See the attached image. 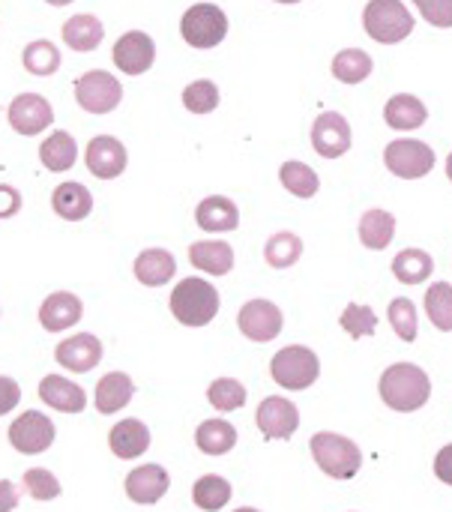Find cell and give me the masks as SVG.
<instances>
[{
    "instance_id": "cell-25",
    "label": "cell",
    "mask_w": 452,
    "mask_h": 512,
    "mask_svg": "<svg viewBox=\"0 0 452 512\" xmlns=\"http://www.w3.org/2000/svg\"><path fill=\"white\" fill-rule=\"evenodd\" d=\"M51 207L66 222H81L93 210V195L81 183H60L51 195Z\"/></svg>"
},
{
    "instance_id": "cell-34",
    "label": "cell",
    "mask_w": 452,
    "mask_h": 512,
    "mask_svg": "<svg viewBox=\"0 0 452 512\" xmlns=\"http://www.w3.org/2000/svg\"><path fill=\"white\" fill-rule=\"evenodd\" d=\"M192 501L195 507L204 512H219L231 501V483L225 477L207 474L192 486Z\"/></svg>"
},
{
    "instance_id": "cell-5",
    "label": "cell",
    "mask_w": 452,
    "mask_h": 512,
    "mask_svg": "<svg viewBox=\"0 0 452 512\" xmlns=\"http://www.w3.org/2000/svg\"><path fill=\"white\" fill-rule=\"evenodd\" d=\"M270 372H273V381L285 390H309L321 375V363L315 351L303 345H288L273 357Z\"/></svg>"
},
{
    "instance_id": "cell-24",
    "label": "cell",
    "mask_w": 452,
    "mask_h": 512,
    "mask_svg": "<svg viewBox=\"0 0 452 512\" xmlns=\"http://www.w3.org/2000/svg\"><path fill=\"white\" fill-rule=\"evenodd\" d=\"M135 396V384L126 372H108L96 384V411L99 414H117L123 411Z\"/></svg>"
},
{
    "instance_id": "cell-44",
    "label": "cell",
    "mask_w": 452,
    "mask_h": 512,
    "mask_svg": "<svg viewBox=\"0 0 452 512\" xmlns=\"http://www.w3.org/2000/svg\"><path fill=\"white\" fill-rule=\"evenodd\" d=\"M21 192L9 183H0V219H12L21 210Z\"/></svg>"
},
{
    "instance_id": "cell-7",
    "label": "cell",
    "mask_w": 452,
    "mask_h": 512,
    "mask_svg": "<svg viewBox=\"0 0 452 512\" xmlns=\"http://www.w3.org/2000/svg\"><path fill=\"white\" fill-rule=\"evenodd\" d=\"M387 168L402 180H420L435 168V150L417 138H399L384 150Z\"/></svg>"
},
{
    "instance_id": "cell-30",
    "label": "cell",
    "mask_w": 452,
    "mask_h": 512,
    "mask_svg": "<svg viewBox=\"0 0 452 512\" xmlns=\"http://www.w3.org/2000/svg\"><path fill=\"white\" fill-rule=\"evenodd\" d=\"M195 444L207 456H225L237 444V429L228 420H207L195 432Z\"/></svg>"
},
{
    "instance_id": "cell-38",
    "label": "cell",
    "mask_w": 452,
    "mask_h": 512,
    "mask_svg": "<svg viewBox=\"0 0 452 512\" xmlns=\"http://www.w3.org/2000/svg\"><path fill=\"white\" fill-rule=\"evenodd\" d=\"M342 330L351 336V339H366L378 330V315L372 306H363V303H348L342 318H339Z\"/></svg>"
},
{
    "instance_id": "cell-10",
    "label": "cell",
    "mask_w": 452,
    "mask_h": 512,
    "mask_svg": "<svg viewBox=\"0 0 452 512\" xmlns=\"http://www.w3.org/2000/svg\"><path fill=\"white\" fill-rule=\"evenodd\" d=\"M255 423L267 441H288L300 429V411L294 402H288L282 396H267L258 405Z\"/></svg>"
},
{
    "instance_id": "cell-40",
    "label": "cell",
    "mask_w": 452,
    "mask_h": 512,
    "mask_svg": "<svg viewBox=\"0 0 452 512\" xmlns=\"http://www.w3.org/2000/svg\"><path fill=\"white\" fill-rule=\"evenodd\" d=\"M183 105L192 111V114H210L216 105H219V87L207 78L201 81H192L186 90H183Z\"/></svg>"
},
{
    "instance_id": "cell-43",
    "label": "cell",
    "mask_w": 452,
    "mask_h": 512,
    "mask_svg": "<svg viewBox=\"0 0 452 512\" xmlns=\"http://www.w3.org/2000/svg\"><path fill=\"white\" fill-rule=\"evenodd\" d=\"M420 15L435 27H452V0H414Z\"/></svg>"
},
{
    "instance_id": "cell-13",
    "label": "cell",
    "mask_w": 452,
    "mask_h": 512,
    "mask_svg": "<svg viewBox=\"0 0 452 512\" xmlns=\"http://www.w3.org/2000/svg\"><path fill=\"white\" fill-rule=\"evenodd\" d=\"M54 123V111L45 96L39 93H21L9 105V126L18 135H39Z\"/></svg>"
},
{
    "instance_id": "cell-45",
    "label": "cell",
    "mask_w": 452,
    "mask_h": 512,
    "mask_svg": "<svg viewBox=\"0 0 452 512\" xmlns=\"http://www.w3.org/2000/svg\"><path fill=\"white\" fill-rule=\"evenodd\" d=\"M18 402H21V387L12 378L0 375V417L9 414V411H15Z\"/></svg>"
},
{
    "instance_id": "cell-20",
    "label": "cell",
    "mask_w": 452,
    "mask_h": 512,
    "mask_svg": "<svg viewBox=\"0 0 452 512\" xmlns=\"http://www.w3.org/2000/svg\"><path fill=\"white\" fill-rule=\"evenodd\" d=\"M198 228L210 231V234H225V231H237L240 225V210L231 198L225 195H210L198 204L195 210Z\"/></svg>"
},
{
    "instance_id": "cell-15",
    "label": "cell",
    "mask_w": 452,
    "mask_h": 512,
    "mask_svg": "<svg viewBox=\"0 0 452 512\" xmlns=\"http://www.w3.org/2000/svg\"><path fill=\"white\" fill-rule=\"evenodd\" d=\"M84 159H87V168H90L93 177H99V180H114V177H120V174L126 171L129 153H126V147H123L117 138H111V135H96V138L87 144Z\"/></svg>"
},
{
    "instance_id": "cell-18",
    "label": "cell",
    "mask_w": 452,
    "mask_h": 512,
    "mask_svg": "<svg viewBox=\"0 0 452 512\" xmlns=\"http://www.w3.org/2000/svg\"><path fill=\"white\" fill-rule=\"evenodd\" d=\"M39 399L60 414H81L87 408V393L63 375H45L39 384Z\"/></svg>"
},
{
    "instance_id": "cell-26",
    "label": "cell",
    "mask_w": 452,
    "mask_h": 512,
    "mask_svg": "<svg viewBox=\"0 0 452 512\" xmlns=\"http://www.w3.org/2000/svg\"><path fill=\"white\" fill-rule=\"evenodd\" d=\"M384 120L390 123V129H399V132H411V129H420L426 120H429V111L426 105L411 96V93H396L387 108H384Z\"/></svg>"
},
{
    "instance_id": "cell-31",
    "label": "cell",
    "mask_w": 452,
    "mask_h": 512,
    "mask_svg": "<svg viewBox=\"0 0 452 512\" xmlns=\"http://www.w3.org/2000/svg\"><path fill=\"white\" fill-rule=\"evenodd\" d=\"M432 270H435V261H432V255L423 252V249H405V252H399V255L393 258V273H396V279L405 282V285H420V282H426V279L432 276Z\"/></svg>"
},
{
    "instance_id": "cell-35",
    "label": "cell",
    "mask_w": 452,
    "mask_h": 512,
    "mask_svg": "<svg viewBox=\"0 0 452 512\" xmlns=\"http://www.w3.org/2000/svg\"><path fill=\"white\" fill-rule=\"evenodd\" d=\"M279 180H282V186H285L291 195H297V198H312V195L321 189V177H318L306 162H285V165L279 168Z\"/></svg>"
},
{
    "instance_id": "cell-17",
    "label": "cell",
    "mask_w": 452,
    "mask_h": 512,
    "mask_svg": "<svg viewBox=\"0 0 452 512\" xmlns=\"http://www.w3.org/2000/svg\"><path fill=\"white\" fill-rule=\"evenodd\" d=\"M168 486H171V477H168V471L162 465H141V468H135L126 477V495H129V501L144 504V507L162 501L165 492H168Z\"/></svg>"
},
{
    "instance_id": "cell-16",
    "label": "cell",
    "mask_w": 452,
    "mask_h": 512,
    "mask_svg": "<svg viewBox=\"0 0 452 512\" xmlns=\"http://www.w3.org/2000/svg\"><path fill=\"white\" fill-rule=\"evenodd\" d=\"M54 357H57V363L63 369H69L75 375H84V372H90V369L99 366V360H102V342L93 333H78V336L63 339L57 345Z\"/></svg>"
},
{
    "instance_id": "cell-42",
    "label": "cell",
    "mask_w": 452,
    "mask_h": 512,
    "mask_svg": "<svg viewBox=\"0 0 452 512\" xmlns=\"http://www.w3.org/2000/svg\"><path fill=\"white\" fill-rule=\"evenodd\" d=\"M24 492L33 498V501H54V498H60V483H57V477L51 474V471H45V468H30L27 474H24Z\"/></svg>"
},
{
    "instance_id": "cell-9",
    "label": "cell",
    "mask_w": 452,
    "mask_h": 512,
    "mask_svg": "<svg viewBox=\"0 0 452 512\" xmlns=\"http://www.w3.org/2000/svg\"><path fill=\"white\" fill-rule=\"evenodd\" d=\"M54 423L39 414V411H24L18 420H12L9 426V444L21 453V456H39L54 444Z\"/></svg>"
},
{
    "instance_id": "cell-12",
    "label": "cell",
    "mask_w": 452,
    "mask_h": 512,
    "mask_svg": "<svg viewBox=\"0 0 452 512\" xmlns=\"http://www.w3.org/2000/svg\"><path fill=\"white\" fill-rule=\"evenodd\" d=\"M312 147L324 159H339L351 150V123L339 111L318 114L312 126Z\"/></svg>"
},
{
    "instance_id": "cell-14",
    "label": "cell",
    "mask_w": 452,
    "mask_h": 512,
    "mask_svg": "<svg viewBox=\"0 0 452 512\" xmlns=\"http://www.w3.org/2000/svg\"><path fill=\"white\" fill-rule=\"evenodd\" d=\"M111 57H114V63H117L120 72H126V75H141V72H147V69L153 66V60H156V45H153V39H150L147 33L129 30V33H123V36L114 42Z\"/></svg>"
},
{
    "instance_id": "cell-46",
    "label": "cell",
    "mask_w": 452,
    "mask_h": 512,
    "mask_svg": "<svg viewBox=\"0 0 452 512\" xmlns=\"http://www.w3.org/2000/svg\"><path fill=\"white\" fill-rule=\"evenodd\" d=\"M435 477L441 483L452 486V444H447L438 456H435Z\"/></svg>"
},
{
    "instance_id": "cell-49",
    "label": "cell",
    "mask_w": 452,
    "mask_h": 512,
    "mask_svg": "<svg viewBox=\"0 0 452 512\" xmlns=\"http://www.w3.org/2000/svg\"><path fill=\"white\" fill-rule=\"evenodd\" d=\"M447 177H450V180H452V153H450V156H447Z\"/></svg>"
},
{
    "instance_id": "cell-22",
    "label": "cell",
    "mask_w": 452,
    "mask_h": 512,
    "mask_svg": "<svg viewBox=\"0 0 452 512\" xmlns=\"http://www.w3.org/2000/svg\"><path fill=\"white\" fill-rule=\"evenodd\" d=\"M189 261L201 273L228 276L231 267H234V249L228 243H222V240H201V243L189 246Z\"/></svg>"
},
{
    "instance_id": "cell-32",
    "label": "cell",
    "mask_w": 452,
    "mask_h": 512,
    "mask_svg": "<svg viewBox=\"0 0 452 512\" xmlns=\"http://www.w3.org/2000/svg\"><path fill=\"white\" fill-rule=\"evenodd\" d=\"M264 258H267L270 267L288 270V267H294V264L303 258V240H300L294 231H279V234H273V237L267 240Z\"/></svg>"
},
{
    "instance_id": "cell-6",
    "label": "cell",
    "mask_w": 452,
    "mask_h": 512,
    "mask_svg": "<svg viewBox=\"0 0 452 512\" xmlns=\"http://www.w3.org/2000/svg\"><path fill=\"white\" fill-rule=\"evenodd\" d=\"M180 33L192 48H216L228 36V15L216 3H195L183 12Z\"/></svg>"
},
{
    "instance_id": "cell-8",
    "label": "cell",
    "mask_w": 452,
    "mask_h": 512,
    "mask_svg": "<svg viewBox=\"0 0 452 512\" xmlns=\"http://www.w3.org/2000/svg\"><path fill=\"white\" fill-rule=\"evenodd\" d=\"M75 99L90 114H108V111H114L120 105L123 87H120V81L111 72L93 69V72H84L75 81Z\"/></svg>"
},
{
    "instance_id": "cell-50",
    "label": "cell",
    "mask_w": 452,
    "mask_h": 512,
    "mask_svg": "<svg viewBox=\"0 0 452 512\" xmlns=\"http://www.w3.org/2000/svg\"><path fill=\"white\" fill-rule=\"evenodd\" d=\"M234 512H258V510H252V507H243V510H234Z\"/></svg>"
},
{
    "instance_id": "cell-11",
    "label": "cell",
    "mask_w": 452,
    "mask_h": 512,
    "mask_svg": "<svg viewBox=\"0 0 452 512\" xmlns=\"http://www.w3.org/2000/svg\"><path fill=\"white\" fill-rule=\"evenodd\" d=\"M237 327L246 339H252L258 345L273 342L282 333V312L270 300H249L237 315Z\"/></svg>"
},
{
    "instance_id": "cell-39",
    "label": "cell",
    "mask_w": 452,
    "mask_h": 512,
    "mask_svg": "<svg viewBox=\"0 0 452 512\" xmlns=\"http://www.w3.org/2000/svg\"><path fill=\"white\" fill-rule=\"evenodd\" d=\"M207 399H210V405L216 411L231 414V411L246 405V387L240 381H234V378H219V381H213L207 387Z\"/></svg>"
},
{
    "instance_id": "cell-48",
    "label": "cell",
    "mask_w": 452,
    "mask_h": 512,
    "mask_svg": "<svg viewBox=\"0 0 452 512\" xmlns=\"http://www.w3.org/2000/svg\"><path fill=\"white\" fill-rule=\"evenodd\" d=\"M45 3H51V6H69L72 0H45Z\"/></svg>"
},
{
    "instance_id": "cell-47",
    "label": "cell",
    "mask_w": 452,
    "mask_h": 512,
    "mask_svg": "<svg viewBox=\"0 0 452 512\" xmlns=\"http://www.w3.org/2000/svg\"><path fill=\"white\" fill-rule=\"evenodd\" d=\"M18 507V489L9 480H0V512H12Z\"/></svg>"
},
{
    "instance_id": "cell-41",
    "label": "cell",
    "mask_w": 452,
    "mask_h": 512,
    "mask_svg": "<svg viewBox=\"0 0 452 512\" xmlns=\"http://www.w3.org/2000/svg\"><path fill=\"white\" fill-rule=\"evenodd\" d=\"M387 318L396 330V336L402 342H414L417 339V306L411 300H393L390 309H387Z\"/></svg>"
},
{
    "instance_id": "cell-28",
    "label": "cell",
    "mask_w": 452,
    "mask_h": 512,
    "mask_svg": "<svg viewBox=\"0 0 452 512\" xmlns=\"http://www.w3.org/2000/svg\"><path fill=\"white\" fill-rule=\"evenodd\" d=\"M39 159H42V165H45L48 171L63 174V171H69V168L75 165V159H78V144H75V138H72L69 132H54V135H48V138L42 141Z\"/></svg>"
},
{
    "instance_id": "cell-21",
    "label": "cell",
    "mask_w": 452,
    "mask_h": 512,
    "mask_svg": "<svg viewBox=\"0 0 452 512\" xmlns=\"http://www.w3.org/2000/svg\"><path fill=\"white\" fill-rule=\"evenodd\" d=\"M108 447L117 459H138L147 453L150 447V429L141 420H120L111 432H108Z\"/></svg>"
},
{
    "instance_id": "cell-27",
    "label": "cell",
    "mask_w": 452,
    "mask_h": 512,
    "mask_svg": "<svg viewBox=\"0 0 452 512\" xmlns=\"http://www.w3.org/2000/svg\"><path fill=\"white\" fill-rule=\"evenodd\" d=\"M105 39V27L96 15H72L63 24V42L72 51H93Z\"/></svg>"
},
{
    "instance_id": "cell-4",
    "label": "cell",
    "mask_w": 452,
    "mask_h": 512,
    "mask_svg": "<svg viewBox=\"0 0 452 512\" xmlns=\"http://www.w3.org/2000/svg\"><path fill=\"white\" fill-rule=\"evenodd\" d=\"M366 33L381 45H396L414 33V15L402 0H369L363 12Z\"/></svg>"
},
{
    "instance_id": "cell-23",
    "label": "cell",
    "mask_w": 452,
    "mask_h": 512,
    "mask_svg": "<svg viewBox=\"0 0 452 512\" xmlns=\"http://www.w3.org/2000/svg\"><path fill=\"white\" fill-rule=\"evenodd\" d=\"M174 273H177V261L165 249H144L135 258V279L147 288H159V285L171 282Z\"/></svg>"
},
{
    "instance_id": "cell-36",
    "label": "cell",
    "mask_w": 452,
    "mask_h": 512,
    "mask_svg": "<svg viewBox=\"0 0 452 512\" xmlns=\"http://www.w3.org/2000/svg\"><path fill=\"white\" fill-rule=\"evenodd\" d=\"M426 312H429V321L444 330L452 333V285L450 282H435L429 291H426Z\"/></svg>"
},
{
    "instance_id": "cell-3",
    "label": "cell",
    "mask_w": 452,
    "mask_h": 512,
    "mask_svg": "<svg viewBox=\"0 0 452 512\" xmlns=\"http://www.w3.org/2000/svg\"><path fill=\"white\" fill-rule=\"evenodd\" d=\"M309 447H312V456H315L318 468L333 480H351V477H357V471L363 465V456H360L357 444L351 438H345V435L318 432Z\"/></svg>"
},
{
    "instance_id": "cell-51",
    "label": "cell",
    "mask_w": 452,
    "mask_h": 512,
    "mask_svg": "<svg viewBox=\"0 0 452 512\" xmlns=\"http://www.w3.org/2000/svg\"><path fill=\"white\" fill-rule=\"evenodd\" d=\"M276 3H300V0H276Z\"/></svg>"
},
{
    "instance_id": "cell-37",
    "label": "cell",
    "mask_w": 452,
    "mask_h": 512,
    "mask_svg": "<svg viewBox=\"0 0 452 512\" xmlns=\"http://www.w3.org/2000/svg\"><path fill=\"white\" fill-rule=\"evenodd\" d=\"M24 69L30 75H54L60 69V51L48 39H36L24 48Z\"/></svg>"
},
{
    "instance_id": "cell-2",
    "label": "cell",
    "mask_w": 452,
    "mask_h": 512,
    "mask_svg": "<svg viewBox=\"0 0 452 512\" xmlns=\"http://www.w3.org/2000/svg\"><path fill=\"white\" fill-rule=\"evenodd\" d=\"M219 312V291L207 279H183L171 291V315L186 327H207Z\"/></svg>"
},
{
    "instance_id": "cell-33",
    "label": "cell",
    "mask_w": 452,
    "mask_h": 512,
    "mask_svg": "<svg viewBox=\"0 0 452 512\" xmlns=\"http://www.w3.org/2000/svg\"><path fill=\"white\" fill-rule=\"evenodd\" d=\"M375 63L363 48H345L333 57V75L345 84H360L372 75Z\"/></svg>"
},
{
    "instance_id": "cell-1",
    "label": "cell",
    "mask_w": 452,
    "mask_h": 512,
    "mask_svg": "<svg viewBox=\"0 0 452 512\" xmlns=\"http://www.w3.org/2000/svg\"><path fill=\"white\" fill-rule=\"evenodd\" d=\"M381 399L387 408L399 411V414H411L420 411L429 396H432V381L429 375L414 366V363H393L384 375H381Z\"/></svg>"
},
{
    "instance_id": "cell-19",
    "label": "cell",
    "mask_w": 452,
    "mask_h": 512,
    "mask_svg": "<svg viewBox=\"0 0 452 512\" xmlns=\"http://www.w3.org/2000/svg\"><path fill=\"white\" fill-rule=\"evenodd\" d=\"M81 300L69 291H54L51 297H45V303L39 306V324L48 330V333H63L69 330L72 324L81 321Z\"/></svg>"
},
{
    "instance_id": "cell-29",
    "label": "cell",
    "mask_w": 452,
    "mask_h": 512,
    "mask_svg": "<svg viewBox=\"0 0 452 512\" xmlns=\"http://www.w3.org/2000/svg\"><path fill=\"white\" fill-rule=\"evenodd\" d=\"M396 237V216L387 210H369L360 219V240L372 252H384Z\"/></svg>"
}]
</instances>
